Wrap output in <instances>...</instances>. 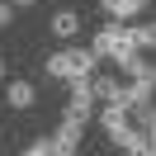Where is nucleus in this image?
<instances>
[{"instance_id":"5","label":"nucleus","mask_w":156,"mask_h":156,"mask_svg":"<svg viewBox=\"0 0 156 156\" xmlns=\"http://www.w3.org/2000/svg\"><path fill=\"white\" fill-rule=\"evenodd\" d=\"M5 104H10V109H33V104H38L33 80H10V85H5Z\"/></svg>"},{"instance_id":"1","label":"nucleus","mask_w":156,"mask_h":156,"mask_svg":"<svg viewBox=\"0 0 156 156\" xmlns=\"http://www.w3.org/2000/svg\"><path fill=\"white\" fill-rule=\"evenodd\" d=\"M43 71H48L52 80L95 76V71H99V57H95V48H62V52H52V57L43 62Z\"/></svg>"},{"instance_id":"2","label":"nucleus","mask_w":156,"mask_h":156,"mask_svg":"<svg viewBox=\"0 0 156 156\" xmlns=\"http://www.w3.org/2000/svg\"><path fill=\"white\" fill-rule=\"evenodd\" d=\"M90 48H95L99 62H123V57H133V52H142V48H137V38H133V24H123V19L104 24V29L95 33Z\"/></svg>"},{"instance_id":"6","label":"nucleus","mask_w":156,"mask_h":156,"mask_svg":"<svg viewBox=\"0 0 156 156\" xmlns=\"http://www.w3.org/2000/svg\"><path fill=\"white\" fill-rule=\"evenodd\" d=\"M128 118H133V128H142V133H151V128H156V99H151V95L133 99V104H128Z\"/></svg>"},{"instance_id":"15","label":"nucleus","mask_w":156,"mask_h":156,"mask_svg":"<svg viewBox=\"0 0 156 156\" xmlns=\"http://www.w3.org/2000/svg\"><path fill=\"white\" fill-rule=\"evenodd\" d=\"M5 66H10V62H5V57H0V80H5Z\"/></svg>"},{"instance_id":"12","label":"nucleus","mask_w":156,"mask_h":156,"mask_svg":"<svg viewBox=\"0 0 156 156\" xmlns=\"http://www.w3.org/2000/svg\"><path fill=\"white\" fill-rule=\"evenodd\" d=\"M57 147H52V137H38V142H29V156H52Z\"/></svg>"},{"instance_id":"9","label":"nucleus","mask_w":156,"mask_h":156,"mask_svg":"<svg viewBox=\"0 0 156 156\" xmlns=\"http://www.w3.org/2000/svg\"><path fill=\"white\" fill-rule=\"evenodd\" d=\"M114 147L128 151V156H147V133H142V128H123V133L114 137Z\"/></svg>"},{"instance_id":"14","label":"nucleus","mask_w":156,"mask_h":156,"mask_svg":"<svg viewBox=\"0 0 156 156\" xmlns=\"http://www.w3.org/2000/svg\"><path fill=\"white\" fill-rule=\"evenodd\" d=\"M29 5H38V0H14V10H29Z\"/></svg>"},{"instance_id":"16","label":"nucleus","mask_w":156,"mask_h":156,"mask_svg":"<svg viewBox=\"0 0 156 156\" xmlns=\"http://www.w3.org/2000/svg\"><path fill=\"white\" fill-rule=\"evenodd\" d=\"M142 5H151V0H142Z\"/></svg>"},{"instance_id":"11","label":"nucleus","mask_w":156,"mask_h":156,"mask_svg":"<svg viewBox=\"0 0 156 156\" xmlns=\"http://www.w3.org/2000/svg\"><path fill=\"white\" fill-rule=\"evenodd\" d=\"M133 38H137V48H142V52H156V19L133 24Z\"/></svg>"},{"instance_id":"10","label":"nucleus","mask_w":156,"mask_h":156,"mask_svg":"<svg viewBox=\"0 0 156 156\" xmlns=\"http://www.w3.org/2000/svg\"><path fill=\"white\" fill-rule=\"evenodd\" d=\"M147 10V5H142V0H104V14H109V19H137V14H142Z\"/></svg>"},{"instance_id":"8","label":"nucleus","mask_w":156,"mask_h":156,"mask_svg":"<svg viewBox=\"0 0 156 156\" xmlns=\"http://www.w3.org/2000/svg\"><path fill=\"white\" fill-rule=\"evenodd\" d=\"M48 29L57 33V38H66V43H71V38L80 33V14H76V10H57V14H52V24H48Z\"/></svg>"},{"instance_id":"7","label":"nucleus","mask_w":156,"mask_h":156,"mask_svg":"<svg viewBox=\"0 0 156 156\" xmlns=\"http://www.w3.org/2000/svg\"><path fill=\"white\" fill-rule=\"evenodd\" d=\"M99 123H104V133H109V137H118L123 128H133L128 104H104V109H99Z\"/></svg>"},{"instance_id":"3","label":"nucleus","mask_w":156,"mask_h":156,"mask_svg":"<svg viewBox=\"0 0 156 156\" xmlns=\"http://www.w3.org/2000/svg\"><path fill=\"white\" fill-rule=\"evenodd\" d=\"M66 114H71V118H80V123H90V118L99 114V99H95V85H90V76L66 80Z\"/></svg>"},{"instance_id":"4","label":"nucleus","mask_w":156,"mask_h":156,"mask_svg":"<svg viewBox=\"0 0 156 156\" xmlns=\"http://www.w3.org/2000/svg\"><path fill=\"white\" fill-rule=\"evenodd\" d=\"M80 137H85V123L66 114V118H62V128L52 133V147H57V156H71V151L80 147Z\"/></svg>"},{"instance_id":"13","label":"nucleus","mask_w":156,"mask_h":156,"mask_svg":"<svg viewBox=\"0 0 156 156\" xmlns=\"http://www.w3.org/2000/svg\"><path fill=\"white\" fill-rule=\"evenodd\" d=\"M14 24V0H0V29H10Z\"/></svg>"}]
</instances>
